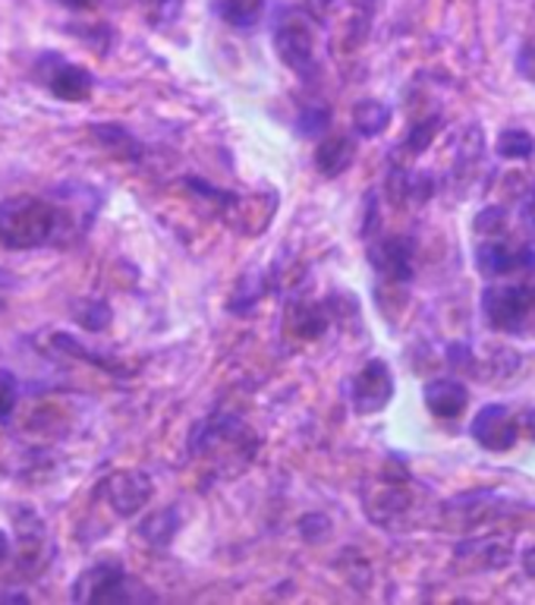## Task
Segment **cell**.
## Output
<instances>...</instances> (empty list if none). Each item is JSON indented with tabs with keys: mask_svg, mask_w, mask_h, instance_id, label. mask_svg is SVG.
Instances as JSON below:
<instances>
[{
	"mask_svg": "<svg viewBox=\"0 0 535 605\" xmlns=\"http://www.w3.org/2000/svg\"><path fill=\"white\" fill-rule=\"evenodd\" d=\"M89 218L41 196H13L0 202V246L38 250L51 243H70V234H82Z\"/></svg>",
	"mask_w": 535,
	"mask_h": 605,
	"instance_id": "6da1fadb",
	"label": "cell"
},
{
	"mask_svg": "<svg viewBox=\"0 0 535 605\" xmlns=\"http://www.w3.org/2000/svg\"><path fill=\"white\" fill-rule=\"evenodd\" d=\"M535 306V291L529 284L523 287H488L482 296V310L485 319L492 322V329L498 331H519L526 322V315Z\"/></svg>",
	"mask_w": 535,
	"mask_h": 605,
	"instance_id": "7a4b0ae2",
	"label": "cell"
},
{
	"mask_svg": "<svg viewBox=\"0 0 535 605\" xmlns=\"http://www.w3.org/2000/svg\"><path fill=\"white\" fill-rule=\"evenodd\" d=\"M98 492L108 498L113 514L132 517V514H139L148 501H151L155 486H151V479H148V474H142V470H117V474H111V477L101 482Z\"/></svg>",
	"mask_w": 535,
	"mask_h": 605,
	"instance_id": "3957f363",
	"label": "cell"
},
{
	"mask_svg": "<svg viewBox=\"0 0 535 605\" xmlns=\"http://www.w3.org/2000/svg\"><path fill=\"white\" fill-rule=\"evenodd\" d=\"M123 587H127L123 568L113 562H101L76 577L70 599L73 603H113V599H123Z\"/></svg>",
	"mask_w": 535,
	"mask_h": 605,
	"instance_id": "277c9868",
	"label": "cell"
},
{
	"mask_svg": "<svg viewBox=\"0 0 535 605\" xmlns=\"http://www.w3.org/2000/svg\"><path fill=\"white\" fill-rule=\"evenodd\" d=\"M41 76L60 101H86L95 89V79L86 67L67 64L55 55L41 57Z\"/></svg>",
	"mask_w": 535,
	"mask_h": 605,
	"instance_id": "5b68a950",
	"label": "cell"
},
{
	"mask_svg": "<svg viewBox=\"0 0 535 605\" xmlns=\"http://www.w3.org/2000/svg\"><path fill=\"white\" fill-rule=\"evenodd\" d=\"M394 398V379L385 360H369L353 382V407L356 413H378Z\"/></svg>",
	"mask_w": 535,
	"mask_h": 605,
	"instance_id": "8992f818",
	"label": "cell"
},
{
	"mask_svg": "<svg viewBox=\"0 0 535 605\" xmlns=\"http://www.w3.org/2000/svg\"><path fill=\"white\" fill-rule=\"evenodd\" d=\"M473 439L488 451H507L517 441V422L501 403L482 407V413L473 420Z\"/></svg>",
	"mask_w": 535,
	"mask_h": 605,
	"instance_id": "52a82bcc",
	"label": "cell"
},
{
	"mask_svg": "<svg viewBox=\"0 0 535 605\" xmlns=\"http://www.w3.org/2000/svg\"><path fill=\"white\" fill-rule=\"evenodd\" d=\"M277 55L296 74H315L313 36H309V29L303 22H284L277 29Z\"/></svg>",
	"mask_w": 535,
	"mask_h": 605,
	"instance_id": "ba28073f",
	"label": "cell"
},
{
	"mask_svg": "<svg viewBox=\"0 0 535 605\" xmlns=\"http://www.w3.org/2000/svg\"><path fill=\"white\" fill-rule=\"evenodd\" d=\"M535 265V250H511L504 243H488L479 250V269L482 275L498 277V275H514V272H523Z\"/></svg>",
	"mask_w": 535,
	"mask_h": 605,
	"instance_id": "9c48e42d",
	"label": "cell"
},
{
	"mask_svg": "<svg viewBox=\"0 0 535 605\" xmlns=\"http://www.w3.org/2000/svg\"><path fill=\"white\" fill-rule=\"evenodd\" d=\"M511 552H514V543H511V536H485V539H469V543H463L457 546V558H473L476 562V568L485 570H495L504 568V565H511Z\"/></svg>",
	"mask_w": 535,
	"mask_h": 605,
	"instance_id": "30bf717a",
	"label": "cell"
},
{
	"mask_svg": "<svg viewBox=\"0 0 535 605\" xmlns=\"http://www.w3.org/2000/svg\"><path fill=\"white\" fill-rule=\"evenodd\" d=\"M466 403H469V391L457 379H438V382L425 386V407L442 420L460 417Z\"/></svg>",
	"mask_w": 535,
	"mask_h": 605,
	"instance_id": "8fae6325",
	"label": "cell"
},
{
	"mask_svg": "<svg viewBox=\"0 0 535 605\" xmlns=\"http://www.w3.org/2000/svg\"><path fill=\"white\" fill-rule=\"evenodd\" d=\"M409 258H413V246H409V240L404 237H390L382 243V250H378V269L385 272L394 281H409L413 275V265H409Z\"/></svg>",
	"mask_w": 535,
	"mask_h": 605,
	"instance_id": "7c38bea8",
	"label": "cell"
},
{
	"mask_svg": "<svg viewBox=\"0 0 535 605\" xmlns=\"http://www.w3.org/2000/svg\"><path fill=\"white\" fill-rule=\"evenodd\" d=\"M353 155H356V148L347 136H334L331 143H325V146L318 148V155H315V165L321 174H328V177H337V174H344L347 167L353 165Z\"/></svg>",
	"mask_w": 535,
	"mask_h": 605,
	"instance_id": "4fadbf2b",
	"label": "cell"
},
{
	"mask_svg": "<svg viewBox=\"0 0 535 605\" xmlns=\"http://www.w3.org/2000/svg\"><path fill=\"white\" fill-rule=\"evenodd\" d=\"M180 530V514L174 511V508H165V511L151 514L142 520V527H139V536L151 543V546H167L174 536Z\"/></svg>",
	"mask_w": 535,
	"mask_h": 605,
	"instance_id": "5bb4252c",
	"label": "cell"
},
{
	"mask_svg": "<svg viewBox=\"0 0 535 605\" xmlns=\"http://www.w3.org/2000/svg\"><path fill=\"white\" fill-rule=\"evenodd\" d=\"M390 124V108L382 101H359L353 110V127L359 136H378Z\"/></svg>",
	"mask_w": 535,
	"mask_h": 605,
	"instance_id": "9a60e30c",
	"label": "cell"
},
{
	"mask_svg": "<svg viewBox=\"0 0 535 605\" xmlns=\"http://www.w3.org/2000/svg\"><path fill=\"white\" fill-rule=\"evenodd\" d=\"M287 325L299 338H318L325 331V315L313 303H294L290 312H287Z\"/></svg>",
	"mask_w": 535,
	"mask_h": 605,
	"instance_id": "2e32d148",
	"label": "cell"
},
{
	"mask_svg": "<svg viewBox=\"0 0 535 605\" xmlns=\"http://www.w3.org/2000/svg\"><path fill=\"white\" fill-rule=\"evenodd\" d=\"M92 136L105 148H111L113 155H127V158H139V146L130 133L123 127H113V124H95Z\"/></svg>",
	"mask_w": 535,
	"mask_h": 605,
	"instance_id": "e0dca14e",
	"label": "cell"
},
{
	"mask_svg": "<svg viewBox=\"0 0 535 605\" xmlns=\"http://www.w3.org/2000/svg\"><path fill=\"white\" fill-rule=\"evenodd\" d=\"M221 17L230 22V26H237V29H249V26H256L261 17V10H265V0H221Z\"/></svg>",
	"mask_w": 535,
	"mask_h": 605,
	"instance_id": "ac0fdd59",
	"label": "cell"
},
{
	"mask_svg": "<svg viewBox=\"0 0 535 605\" xmlns=\"http://www.w3.org/2000/svg\"><path fill=\"white\" fill-rule=\"evenodd\" d=\"M535 152V139L526 129H504L498 136L501 158H529Z\"/></svg>",
	"mask_w": 535,
	"mask_h": 605,
	"instance_id": "d6986e66",
	"label": "cell"
},
{
	"mask_svg": "<svg viewBox=\"0 0 535 605\" xmlns=\"http://www.w3.org/2000/svg\"><path fill=\"white\" fill-rule=\"evenodd\" d=\"M73 315L76 322L89 331H105L111 325V310H108V303H101V300H82L73 310Z\"/></svg>",
	"mask_w": 535,
	"mask_h": 605,
	"instance_id": "ffe728a7",
	"label": "cell"
},
{
	"mask_svg": "<svg viewBox=\"0 0 535 605\" xmlns=\"http://www.w3.org/2000/svg\"><path fill=\"white\" fill-rule=\"evenodd\" d=\"M13 403H17V379L10 369H0V420L10 417Z\"/></svg>",
	"mask_w": 535,
	"mask_h": 605,
	"instance_id": "44dd1931",
	"label": "cell"
},
{
	"mask_svg": "<svg viewBox=\"0 0 535 605\" xmlns=\"http://www.w3.org/2000/svg\"><path fill=\"white\" fill-rule=\"evenodd\" d=\"M435 133H438V120H425V124H419V127H413L409 139H406V146L419 155V152H423V148L428 146L432 139H435Z\"/></svg>",
	"mask_w": 535,
	"mask_h": 605,
	"instance_id": "7402d4cb",
	"label": "cell"
},
{
	"mask_svg": "<svg viewBox=\"0 0 535 605\" xmlns=\"http://www.w3.org/2000/svg\"><path fill=\"white\" fill-rule=\"evenodd\" d=\"M184 0H151V19L155 22H170V19L180 13Z\"/></svg>",
	"mask_w": 535,
	"mask_h": 605,
	"instance_id": "603a6c76",
	"label": "cell"
},
{
	"mask_svg": "<svg viewBox=\"0 0 535 605\" xmlns=\"http://www.w3.org/2000/svg\"><path fill=\"white\" fill-rule=\"evenodd\" d=\"M501 221H504V212L492 208V212H482L476 224H479V231H485V234H495V231H501Z\"/></svg>",
	"mask_w": 535,
	"mask_h": 605,
	"instance_id": "cb8c5ba5",
	"label": "cell"
},
{
	"mask_svg": "<svg viewBox=\"0 0 535 605\" xmlns=\"http://www.w3.org/2000/svg\"><path fill=\"white\" fill-rule=\"evenodd\" d=\"M328 124V110H309V114H303V133H318V129Z\"/></svg>",
	"mask_w": 535,
	"mask_h": 605,
	"instance_id": "d4e9b609",
	"label": "cell"
},
{
	"mask_svg": "<svg viewBox=\"0 0 535 605\" xmlns=\"http://www.w3.org/2000/svg\"><path fill=\"white\" fill-rule=\"evenodd\" d=\"M519 74L535 82V41H529V45L523 48V55H519Z\"/></svg>",
	"mask_w": 535,
	"mask_h": 605,
	"instance_id": "484cf974",
	"label": "cell"
},
{
	"mask_svg": "<svg viewBox=\"0 0 535 605\" xmlns=\"http://www.w3.org/2000/svg\"><path fill=\"white\" fill-rule=\"evenodd\" d=\"M519 426H523V429H526V436L535 441V407L533 410H526V413L519 417Z\"/></svg>",
	"mask_w": 535,
	"mask_h": 605,
	"instance_id": "4316f807",
	"label": "cell"
},
{
	"mask_svg": "<svg viewBox=\"0 0 535 605\" xmlns=\"http://www.w3.org/2000/svg\"><path fill=\"white\" fill-rule=\"evenodd\" d=\"M523 221H526V224L535 231V189H533V196H529V202H526V208H523Z\"/></svg>",
	"mask_w": 535,
	"mask_h": 605,
	"instance_id": "83f0119b",
	"label": "cell"
},
{
	"mask_svg": "<svg viewBox=\"0 0 535 605\" xmlns=\"http://www.w3.org/2000/svg\"><path fill=\"white\" fill-rule=\"evenodd\" d=\"M523 568H526V574H529V577H535V546L533 549L523 552Z\"/></svg>",
	"mask_w": 535,
	"mask_h": 605,
	"instance_id": "f1b7e54d",
	"label": "cell"
},
{
	"mask_svg": "<svg viewBox=\"0 0 535 605\" xmlns=\"http://www.w3.org/2000/svg\"><path fill=\"white\" fill-rule=\"evenodd\" d=\"M7 555H10V539H7V533L0 530V565L7 562Z\"/></svg>",
	"mask_w": 535,
	"mask_h": 605,
	"instance_id": "f546056e",
	"label": "cell"
},
{
	"mask_svg": "<svg viewBox=\"0 0 535 605\" xmlns=\"http://www.w3.org/2000/svg\"><path fill=\"white\" fill-rule=\"evenodd\" d=\"M63 3H70V7H95V0H63Z\"/></svg>",
	"mask_w": 535,
	"mask_h": 605,
	"instance_id": "4dcf8cb0",
	"label": "cell"
},
{
	"mask_svg": "<svg viewBox=\"0 0 535 605\" xmlns=\"http://www.w3.org/2000/svg\"><path fill=\"white\" fill-rule=\"evenodd\" d=\"M7 284H10V281H7V275H3V272H0V294H3V291H7Z\"/></svg>",
	"mask_w": 535,
	"mask_h": 605,
	"instance_id": "1f68e13d",
	"label": "cell"
}]
</instances>
